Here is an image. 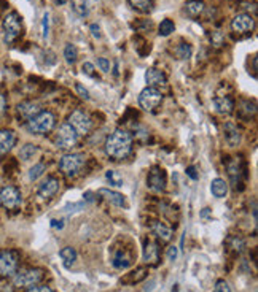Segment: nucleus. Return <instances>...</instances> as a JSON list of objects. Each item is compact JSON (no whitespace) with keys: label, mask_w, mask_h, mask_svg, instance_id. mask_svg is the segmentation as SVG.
<instances>
[{"label":"nucleus","mask_w":258,"mask_h":292,"mask_svg":"<svg viewBox=\"0 0 258 292\" xmlns=\"http://www.w3.org/2000/svg\"><path fill=\"white\" fill-rule=\"evenodd\" d=\"M106 153L113 160L126 159L132 153V135L126 129H115L106 140Z\"/></svg>","instance_id":"f257e3e1"},{"label":"nucleus","mask_w":258,"mask_h":292,"mask_svg":"<svg viewBox=\"0 0 258 292\" xmlns=\"http://www.w3.org/2000/svg\"><path fill=\"white\" fill-rule=\"evenodd\" d=\"M54 124H56V116H54L51 111H40L39 115H35L34 117L26 122V129L30 134L34 135H43L51 132L54 129Z\"/></svg>","instance_id":"f03ea898"},{"label":"nucleus","mask_w":258,"mask_h":292,"mask_svg":"<svg viewBox=\"0 0 258 292\" xmlns=\"http://www.w3.org/2000/svg\"><path fill=\"white\" fill-rule=\"evenodd\" d=\"M86 164V157L82 153H70L61 157L59 169L67 178H75L82 173L83 167Z\"/></svg>","instance_id":"7ed1b4c3"},{"label":"nucleus","mask_w":258,"mask_h":292,"mask_svg":"<svg viewBox=\"0 0 258 292\" xmlns=\"http://www.w3.org/2000/svg\"><path fill=\"white\" fill-rule=\"evenodd\" d=\"M2 27H3L5 41H7L8 45H11V43H15V41L21 37V34H22V21H21V16L18 15L16 11H10V13L3 18Z\"/></svg>","instance_id":"20e7f679"},{"label":"nucleus","mask_w":258,"mask_h":292,"mask_svg":"<svg viewBox=\"0 0 258 292\" xmlns=\"http://www.w3.org/2000/svg\"><path fill=\"white\" fill-rule=\"evenodd\" d=\"M45 278V272L42 269H26L21 270L13 275V284L16 288H24L29 289L32 286L42 283V279Z\"/></svg>","instance_id":"39448f33"},{"label":"nucleus","mask_w":258,"mask_h":292,"mask_svg":"<svg viewBox=\"0 0 258 292\" xmlns=\"http://www.w3.org/2000/svg\"><path fill=\"white\" fill-rule=\"evenodd\" d=\"M161 103H163V92L156 88L147 86V88L139 94V107L145 111H149V113L156 111L159 107H161Z\"/></svg>","instance_id":"423d86ee"},{"label":"nucleus","mask_w":258,"mask_h":292,"mask_svg":"<svg viewBox=\"0 0 258 292\" xmlns=\"http://www.w3.org/2000/svg\"><path fill=\"white\" fill-rule=\"evenodd\" d=\"M20 254L13 250L0 251V278H10L18 272Z\"/></svg>","instance_id":"0eeeda50"},{"label":"nucleus","mask_w":258,"mask_h":292,"mask_svg":"<svg viewBox=\"0 0 258 292\" xmlns=\"http://www.w3.org/2000/svg\"><path fill=\"white\" fill-rule=\"evenodd\" d=\"M54 143L61 150H72L78 143V135L69 124H61L58 132L54 134Z\"/></svg>","instance_id":"6e6552de"},{"label":"nucleus","mask_w":258,"mask_h":292,"mask_svg":"<svg viewBox=\"0 0 258 292\" xmlns=\"http://www.w3.org/2000/svg\"><path fill=\"white\" fill-rule=\"evenodd\" d=\"M67 124L75 130L77 135L80 136H85L89 134V130L93 129V121H91L89 115H86L85 111L82 110H75L73 113L69 116V119H67Z\"/></svg>","instance_id":"1a4fd4ad"},{"label":"nucleus","mask_w":258,"mask_h":292,"mask_svg":"<svg viewBox=\"0 0 258 292\" xmlns=\"http://www.w3.org/2000/svg\"><path fill=\"white\" fill-rule=\"evenodd\" d=\"M226 170H228V176H230V181L233 184V188L236 191L239 189L241 191L244 188V183H242V178L245 175V169H244V164L242 160L239 157H231L226 164Z\"/></svg>","instance_id":"9d476101"},{"label":"nucleus","mask_w":258,"mask_h":292,"mask_svg":"<svg viewBox=\"0 0 258 292\" xmlns=\"http://www.w3.org/2000/svg\"><path fill=\"white\" fill-rule=\"evenodd\" d=\"M0 203L7 210H18L22 203L21 191L15 186H5L0 189Z\"/></svg>","instance_id":"9b49d317"},{"label":"nucleus","mask_w":258,"mask_h":292,"mask_svg":"<svg viewBox=\"0 0 258 292\" xmlns=\"http://www.w3.org/2000/svg\"><path fill=\"white\" fill-rule=\"evenodd\" d=\"M255 27L254 16L249 13H239L231 19V30L237 35H249Z\"/></svg>","instance_id":"f8f14e48"},{"label":"nucleus","mask_w":258,"mask_h":292,"mask_svg":"<svg viewBox=\"0 0 258 292\" xmlns=\"http://www.w3.org/2000/svg\"><path fill=\"white\" fill-rule=\"evenodd\" d=\"M166 183H168L166 172L159 165L151 167L149 172V176H147V186L155 192H163L166 189Z\"/></svg>","instance_id":"ddd939ff"},{"label":"nucleus","mask_w":258,"mask_h":292,"mask_svg":"<svg viewBox=\"0 0 258 292\" xmlns=\"http://www.w3.org/2000/svg\"><path fill=\"white\" fill-rule=\"evenodd\" d=\"M59 188H61L59 179L54 176H48L45 181L40 184L39 191H37V195L43 198V200H48V198H51L54 194H58Z\"/></svg>","instance_id":"4468645a"},{"label":"nucleus","mask_w":258,"mask_h":292,"mask_svg":"<svg viewBox=\"0 0 258 292\" xmlns=\"http://www.w3.org/2000/svg\"><path fill=\"white\" fill-rule=\"evenodd\" d=\"M145 81L150 88H156L159 91L168 86V78H166L164 72L158 70V68H149L145 72Z\"/></svg>","instance_id":"2eb2a0df"},{"label":"nucleus","mask_w":258,"mask_h":292,"mask_svg":"<svg viewBox=\"0 0 258 292\" xmlns=\"http://www.w3.org/2000/svg\"><path fill=\"white\" fill-rule=\"evenodd\" d=\"M18 136L11 129H0V156L8 154L16 145Z\"/></svg>","instance_id":"dca6fc26"},{"label":"nucleus","mask_w":258,"mask_h":292,"mask_svg":"<svg viewBox=\"0 0 258 292\" xmlns=\"http://www.w3.org/2000/svg\"><path fill=\"white\" fill-rule=\"evenodd\" d=\"M40 111H42L40 105L35 103V102H22V103H20L16 107L18 117H20V119H22V121H26V122L30 119V117H34L35 115H39Z\"/></svg>","instance_id":"f3484780"},{"label":"nucleus","mask_w":258,"mask_h":292,"mask_svg":"<svg viewBox=\"0 0 258 292\" xmlns=\"http://www.w3.org/2000/svg\"><path fill=\"white\" fill-rule=\"evenodd\" d=\"M132 259H134L132 254L128 250H125V248H123V250L118 248V250H115L113 256H112V265L118 270H125L132 264Z\"/></svg>","instance_id":"a211bd4d"},{"label":"nucleus","mask_w":258,"mask_h":292,"mask_svg":"<svg viewBox=\"0 0 258 292\" xmlns=\"http://www.w3.org/2000/svg\"><path fill=\"white\" fill-rule=\"evenodd\" d=\"M214 110L218 115H231L235 111V100L228 96H217L212 100Z\"/></svg>","instance_id":"6ab92c4d"},{"label":"nucleus","mask_w":258,"mask_h":292,"mask_svg":"<svg viewBox=\"0 0 258 292\" xmlns=\"http://www.w3.org/2000/svg\"><path fill=\"white\" fill-rule=\"evenodd\" d=\"M144 262L147 265H156L159 262V246L156 241L147 240L144 243Z\"/></svg>","instance_id":"aec40b11"},{"label":"nucleus","mask_w":258,"mask_h":292,"mask_svg":"<svg viewBox=\"0 0 258 292\" xmlns=\"http://www.w3.org/2000/svg\"><path fill=\"white\" fill-rule=\"evenodd\" d=\"M97 194H99V197H102L104 200H107L108 203L115 205V207H120V208H126V197L120 194V192L116 191H112V189H106L102 188L97 191Z\"/></svg>","instance_id":"412c9836"},{"label":"nucleus","mask_w":258,"mask_h":292,"mask_svg":"<svg viewBox=\"0 0 258 292\" xmlns=\"http://www.w3.org/2000/svg\"><path fill=\"white\" fill-rule=\"evenodd\" d=\"M223 134H225V140L228 143V146L236 148L241 143V130L237 129L233 122H226L223 126Z\"/></svg>","instance_id":"4be33fe9"},{"label":"nucleus","mask_w":258,"mask_h":292,"mask_svg":"<svg viewBox=\"0 0 258 292\" xmlns=\"http://www.w3.org/2000/svg\"><path fill=\"white\" fill-rule=\"evenodd\" d=\"M151 234L155 235V237L159 240V241H163V243H168V241H171V238H172V231L168 227V226H164L163 222H159V221H153L151 222Z\"/></svg>","instance_id":"5701e85b"},{"label":"nucleus","mask_w":258,"mask_h":292,"mask_svg":"<svg viewBox=\"0 0 258 292\" xmlns=\"http://www.w3.org/2000/svg\"><path fill=\"white\" fill-rule=\"evenodd\" d=\"M211 192H212V195L217 197V198L226 197V194H228V183H226L225 179H222V178H215V179H212V183H211Z\"/></svg>","instance_id":"b1692460"},{"label":"nucleus","mask_w":258,"mask_h":292,"mask_svg":"<svg viewBox=\"0 0 258 292\" xmlns=\"http://www.w3.org/2000/svg\"><path fill=\"white\" fill-rule=\"evenodd\" d=\"M206 5L202 0H188L185 3V11L190 18H198L202 11H204Z\"/></svg>","instance_id":"393cba45"},{"label":"nucleus","mask_w":258,"mask_h":292,"mask_svg":"<svg viewBox=\"0 0 258 292\" xmlns=\"http://www.w3.org/2000/svg\"><path fill=\"white\" fill-rule=\"evenodd\" d=\"M239 115L245 119H250V117H254L257 115V103L254 100H244L239 105Z\"/></svg>","instance_id":"a878e982"},{"label":"nucleus","mask_w":258,"mask_h":292,"mask_svg":"<svg viewBox=\"0 0 258 292\" xmlns=\"http://www.w3.org/2000/svg\"><path fill=\"white\" fill-rule=\"evenodd\" d=\"M147 273H149V270L145 269V267H140V269L134 270L132 273H129V276L121 279V283H126V284H134V283H140L142 279L147 278Z\"/></svg>","instance_id":"bb28decb"},{"label":"nucleus","mask_w":258,"mask_h":292,"mask_svg":"<svg viewBox=\"0 0 258 292\" xmlns=\"http://www.w3.org/2000/svg\"><path fill=\"white\" fill-rule=\"evenodd\" d=\"M59 256H61V259H63V262H64L65 267H70L77 260V251H75V248L65 246V248H63V250L59 251Z\"/></svg>","instance_id":"cd10ccee"},{"label":"nucleus","mask_w":258,"mask_h":292,"mask_svg":"<svg viewBox=\"0 0 258 292\" xmlns=\"http://www.w3.org/2000/svg\"><path fill=\"white\" fill-rule=\"evenodd\" d=\"M128 2L140 13H150L153 8V0H128Z\"/></svg>","instance_id":"c85d7f7f"},{"label":"nucleus","mask_w":258,"mask_h":292,"mask_svg":"<svg viewBox=\"0 0 258 292\" xmlns=\"http://www.w3.org/2000/svg\"><path fill=\"white\" fill-rule=\"evenodd\" d=\"M64 58L67 64H75L77 59H78V49L75 45L72 43H67L65 48H64Z\"/></svg>","instance_id":"c756f323"},{"label":"nucleus","mask_w":258,"mask_h":292,"mask_svg":"<svg viewBox=\"0 0 258 292\" xmlns=\"http://www.w3.org/2000/svg\"><path fill=\"white\" fill-rule=\"evenodd\" d=\"M37 153H39V146L32 145V143H27V145H24V146L21 148L20 157H21L22 160H29V159H32Z\"/></svg>","instance_id":"7c9ffc66"},{"label":"nucleus","mask_w":258,"mask_h":292,"mask_svg":"<svg viewBox=\"0 0 258 292\" xmlns=\"http://www.w3.org/2000/svg\"><path fill=\"white\" fill-rule=\"evenodd\" d=\"M72 7L75 10V13L80 16H88L89 10H88V0H70Z\"/></svg>","instance_id":"2f4dec72"},{"label":"nucleus","mask_w":258,"mask_h":292,"mask_svg":"<svg viewBox=\"0 0 258 292\" xmlns=\"http://www.w3.org/2000/svg\"><path fill=\"white\" fill-rule=\"evenodd\" d=\"M192 56V45L190 43H182L175 48V58L177 59H188Z\"/></svg>","instance_id":"473e14b6"},{"label":"nucleus","mask_w":258,"mask_h":292,"mask_svg":"<svg viewBox=\"0 0 258 292\" xmlns=\"http://www.w3.org/2000/svg\"><path fill=\"white\" fill-rule=\"evenodd\" d=\"M159 35L161 37H168V35H171L172 32L175 30V24L172 22L171 19H164V21H161V24H159Z\"/></svg>","instance_id":"72a5a7b5"},{"label":"nucleus","mask_w":258,"mask_h":292,"mask_svg":"<svg viewBox=\"0 0 258 292\" xmlns=\"http://www.w3.org/2000/svg\"><path fill=\"white\" fill-rule=\"evenodd\" d=\"M45 170H46V167H45V164H35L32 169L29 170V179L30 181H37L43 173H45Z\"/></svg>","instance_id":"f704fd0d"},{"label":"nucleus","mask_w":258,"mask_h":292,"mask_svg":"<svg viewBox=\"0 0 258 292\" xmlns=\"http://www.w3.org/2000/svg\"><path fill=\"white\" fill-rule=\"evenodd\" d=\"M106 178L110 181V184L112 186H116V188H120V186H123V176L120 175L116 170H108L106 173Z\"/></svg>","instance_id":"c9c22d12"},{"label":"nucleus","mask_w":258,"mask_h":292,"mask_svg":"<svg viewBox=\"0 0 258 292\" xmlns=\"http://www.w3.org/2000/svg\"><path fill=\"white\" fill-rule=\"evenodd\" d=\"M230 248L235 253H237V254H241L242 251H244V248H245V243H244V240L242 238H239V237H233L231 240H230Z\"/></svg>","instance_id":"e433bc0d"},{"label":"nucleus","mask_w":258,"mask_h":292,"mask_svg":"<svg viewBox=\"0 0 258 292\" xmlns=\"http://www.w3.org/2000/svg\"><path fill=\"white\" fill-rule=\"evenodd\" d=\"M82 72L85 73L86 77L96 78V67L91 64V62H85V64L82 65Z\"/></svg>","instance_id":"4c0bfd02"},{"label":"nucleus","mask_w":258,"mask_h":292,"mask_svg":"<svg viewBox=\"0 0 258 292\" xmlns=\"http://www.w3.org/2000/svg\"><path fill=\"white\" fill-rule=\"evenodd\" d=\"M214 292H231L230 284L225 281V279H218L214 286Z\"/></svg>","instance_id":"58836bf2"},{"label":"nucleus","mask_w":258,"mask_h":292,"mask_svg":"<svg viewBox=\"0 0 258 292\" xmlns=\"http://www.w3.org/2000/svg\"><path fill=\"white\" fill-rule=\"evenodd\" d=\"M48 30H50V15L45 13L43 15V21H42V35L43 39L48 37Z\"/></svg>","instance_id":"ea45409f"},{"label":"nucleus","mask_w":258,"mask_h":292,"mask_svg":"<svg viewBox=\"0 0 258 292\" xmlns=\"http://www.w3.org/2000/svg\"><path fill=\"white\" fill-rule=\"evenodd\" d=\"M166 256H168V260L174 262V260H177V257H179V248H177V246H169Z\"/></svg>","instance_id":"a19ab883"},{"label":"nucleus","mask_w":258,"mask_h":292,"mask_svg":"<svg viewBox=\"0 0 258 292\" xmlns=\"http://www.w3.org/2000/svg\"><path fill=\"white\" fill-rule=\"evenodd\" d=\"M75 91L78 92V96L82 97V98H85V100H89V92L86 91V89H85L83 86L80 84V83H77V84H75Z\"/></svg>","instance_id":"79ce46f5"},{"label":"nucleus","mask_w":258,"mask_h":292,"mask_svg":"<svg viewBox=\"0 0 258 292\" xmlns=\"http://www.w3.org/2000/svg\"><path fill=\"white\" fill-rule=\"evenodd\" d=\"M27 292H54L50 286H32V288H29Z\"/></svg>","instance_id":"37998d69"},{"label":"nucleus","mask_w":258,"mask_h":292,"mask_svg":"<svg viewBox=\"0 0 258 292\" xmlns=\"http://www.w3.org/2000/svg\"><path fill=\"white\" fill-rule=\"evenodd\" d=\"M97 65H99V68L104 72V73H107L108 70H110V62L106 59V58H101V59H97Z\"/></svg>","instance_id":"c03bdc74"},{"label":"nucleus","mask_w":258,"mask_h":292,"mask_svg":"<svg viewBox=\"0 0 258 292\" xmlns=\"http://www.w3.org/2000/svg\"><path fill=\"white\" fill-rule=\"evenodd\" d=\"M5 111H7V97L3 92H0V117L5 115Z\"/></svg>","instance_id":"a18cd8bd"},{"label":"nucleus","mask_w":258,"mask_h":292,"mask_svg":"<svg viewBox=\"0 0 258 292\" xmlns=\"http://www.w3.org/2000/svg\"><path fill=\"white\" fill-rule=\"evenodd\" d=\"M212 41H214V45L215 46H222L223 45V43H225V40H223V37H222V34H214V37H212V39H211Z\"/></svg>","instance_id":"49530a36"},{"label":"nucleus","mask_w":258,"mask_h":292,"mask_svg":"<svg viewBox=\"0 0 258 292\" xmlns=\"http://www.w3.org/2000/svg\"><path fill=\"white\" fill-rule=\"evenodd\" d=\"M187 176H190L192 179H198V173H196V167H193V165H190V167H187Z\"/></svg>","instance_id":"de8ad7c7"},{"label":"nucleus","mask_w":258,"mask_h":292,"mask_svg":"<svg viewBox=\"0 0 258 292\" xmlns=\"http://www.w3.org/2000/svg\"><path fill=\"white\" fill-rule=\"evenodd\" d=\"M91 34H93V37H96V39H101V27L97 26V24H91Z\"/></svg>","instance_id":"09e8293b"},{"label":"nucleus","mask_w":258,"mask_h":292,"mask_svg":"<svg viewBox=\"0 0 258 292\" xmlns=\"http://www.w3.org/2000/svg\"><path fill=\"white\" fill-rule=\"evenodd\" d=\"M51 227L53 229H63L64 227V222L63 221H58V219H51Z\"/></svg>","instance_id":"8fccbe9b"},{"label":"nucleus","mask_w":258,"mask_h":292,"mask_svg":"<svg viewBox=\"0 0 258 292\" xmlns=\"http://www.w3.org/2000/svg\"><path fill=\"white\" fill-rule=\"evenodd\" d=\"M83 197H85V200H86V202H93V200H94L93 192H86V194H85Z\"/></svg>","instance_id":"3c124183"},{"label":"nucleus","mask_w":258,"mask_h":292,"mask_svg":"<svg viewBox=\"0 0 258 292\" xmlns=\"http://www.w3.org/2000/svg\"><path fill=\"white\" fill-rule=\"evenodd\" d=\"M211 208H204V210H202L201 211V217H209V216H211Z\"/></svg>","instance_id":"603ef678"},{"label":"nucleus","mask_w":258,"mask_h":292,"mask_svg":"<svg viewBox=\"0 0 258 292\" xmlns=\"http://www.w3.org/2000/svg\"><path fill=\"white\" fill-rule=\"evenodd\" d=\"M56 3H65V0H56Z\"/></svg>","instance_id":"864d4df0"}]
</instances>
